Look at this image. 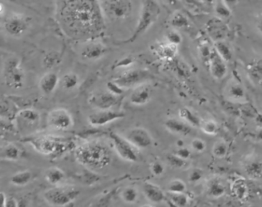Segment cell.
Masks as SVG:
<instances>
[{"mask_svg":"<svg viewBox=\"0 0 262 207\" xmlns=\"http://www.w3.org/2000/svg\"><path fill=\"white\" fill-rule=\"evenodd\" d=\"M64 3L62 17L69 30L80 36H86L95 33L102 28V12L96 1L77 0Z\"/></svg>","mask_w":262,"mask_h":207,"instance_id":"cell-1","label":"cell"},{"mask_svg":"<svg viewBox=\"0 0 262 207\" xmlns=\"http://www.w3.org/2000/svg\"><path fill=\"white\" fill-rule=\"evenodd\" d=\"M76 160L91 170L108 167L111 161L109 147L99 141H88L77 146L74 152Z\"/></svg>","mask_w":262,"mask_h":207,"instance_id":"cell-2","label":"cell"},{"mask_svg":"<svg viewBox=\"0 0 262 207\" xmlns=\"http://www.w3.org/2000/svg\"><path fill=\"white\" fill-rule=\"evenodd\" d=\"M80 194L81 191L77 187L59 185L45 191L43 197L51 206L64 207L74 202Z\"/></svg>","mask_w":262,"mask_h":207,"instance_id":"cell-3","label":"cell"},{"mask_svg":"<svg viewBox=\"0 0 262 207\" xmlns=\"http://www.w3.org/2000/svg\"><path fill=\"white\" fill-rule=\"evenodd\" d=\"M160 13V8L157 2L154 1H144L142 5L141 12L139 15L138 24L134 33L128 42H133L141 36L142 34L149 29V28L157 20Z\"/></svg>","mask_w":262,"mask_h":207,"instance_id":"cell-4","label":"cell"},{"mask_svg":"<svg viewBox=\"0 0 262 207\" xmlns=\"http://www.w3.org/2000/svg\"><path fill=\"white\" fill-rule=\"evenodd\" d=\"M103 16L111 20H121L131 15L132 3L125 0H105L99 2Z\"/></svg>","mask_w":262,"mask_h":207,"instance_id":"cell-5","label":"cell"},{"mask_svg":"<svg viewBox=\"0 0 262 207\" xmlns=\"http://www.w3.org/2000/svg\"><path fill=\"white\" fill-rule=\"evenodd\" d=\"M4 78L5 84L8 87L14 89L22 88L25 83V74L19 60L16 59H8L4 69Z\"/></svg>","mask_w":262,"mask_h":207,"instance_id":"cell-6","label":"cell"},{"mask_svg":"<svg viewBox=\"0 0 262 207\" xmlns=\"http://www.w3.org/2000/svg\"><path fill=\"white\" fill-rule=\"evenodd\" d=\"M110 138L112 140L115 151L121 158L128 162L137 161V149L131 144L127 138L121 136L115 132L110 134Z\"/></svg>","mask_w":262,"mask_h":207,"instance_id":"cell-7","label":"cell"},{"mask_svg":"<svg viewBox=\"0 0 262 207\" xmlns=\"http://www.w3.org/2000/svg\"><path fill=\"white\" fill-rule=\"evenodd\" d=\"M48 124L51 128L56 130H68L73 126L72 116L64 108H56L52 110L48 116Z\"/></svg>","mask_w":262,"mask_h":207,"instance_id":"cell-8","label":"cell"},{"mask_svg":"<svg viewBox=\"0 0 262 207\" xmlns=\"http://www.w3.org/2000/svg\"><path fill=\"white\" fill-rule=\"evenodd\" d=\"M125 114L121 111H113V110H98L94 113L91 114L87 118L90 125L93 127H101L117 120L125 118Z\"/></svg>","mask_w":262,"mask_h":207,"instance_id":"cell-9","label":"cell"},{"mask_svg":"<svg viewBox=\"0 0 262 207\" xmlns=\"http://www.w3.org/2000/svg\"><path fill=\"white\" fill-rule=\"evenodd\" d=\"M127 140L136 149L146 148L153 143V138L147 130L143 128L131 129L127 135Z\"/></svg>","mask_w":262,"mask_h":207,"instance_id":"cell-10","label":"cell"},{"mask_svg":"<svg viewBox=\"0 0 262 207\" xmlns=\"http://www.w3.org/2000/svg\"><path fill=\"white\" fill-rule=\"evenodd\" d=\"M119 101L120 96H117L109 91H101L93 94L90 98L89 103L99 110H111Z\"/></svg>","mask_w":262,"mask_h":207,"instance_id":"cell-11","label":"cell"},{"mask_svg":"<svg viewBox=\"0 0 262 207\" xmlns=\"http://www.w3.org/2000/svg\"><path fill=\"white\" fill-rule=\"evenodd\" d=\"M4 27L11 36H20L28 28L27 21L19 15H14L6 19Z\"/></svg>","mask_w":262,"mask_h":207,"instance_id":"cell-12","label":"cell"},{"mask_svg":"<svg viewBox=\"0 0 262 207\" xmlns=\"http://www.w3.org/2000/svg\"><path fill=\"white\" fill-rule=\"evenodd\" d=\"M146 77V74L143 71L139 70H130L123 74H121L118 78L115 80V82L120 86L121 88L131 87L135 85L140 81H143Z\"/></svg>","mask_w":262,"mask_h":207,"instance_id":"cell-13","label":"cell"},{"mask_svg":"<svg viewBox=\"0 0 262 207\" xmlns=\"http://www.w3.org/2000/svg\"><path fill=\"white\" fill-rule=\"evenodd\" d=\"M143 194L146 200L152 204H160L167 198V196L159 186L150 182H145L143 184Z\"/></svg>","mask_w":262,"mask_h":207,"instance_id":"cell-14","label":"cell"},{"mask_svg":"<svg viewBox=\"0 0 262 207\" xmlns=\"http://www.w3.org/2000/svg\"><path fill=\"white\" fill-rule=\"evenodd\" d=\"M152 97V89L150 86L140 84L137 86L130 95V101L135 105L147 104Z\"/></svg>","mask_w":262,"mask_h":207,"instance_id":"cell-15","label":"cell"},{"mask_svg":"<svg viewBox=\"0 0 262 207\" xmlns=\"http://www.w3.org/2000/svg\"><path fill=\"white\" fill-rule=\"evenodd\" d=\"M205 194L211 198L218 199L226 194V187L220 178L212 177L206 182Z\"/></svg>","mask_w":262,"mask_h":207,"instance_id":"cell-16","label":"cell"},{"mask_svg":"<svg viewBox=\"0 0 262 207\" xmlns=\"http://www.w3.org/2000/svg\"><path fill=\"white\" fill-rule=\"evenodd\" d=\"M244 171L252 180H257L262 177V160L258 157L246 159L244 163Z\"/></svg>","mask_w":262,"mask_h":207,"instance_id":"cell-17","label":"cell"},{"mask_svg":"<svg viewBox=\"0 0 262 207\" xmlns=\"http://www.w3.org/2000/svg\"><path fill=\"white\" fill-rule=\"evenodd\" d=\"M32 143L38 152L46 155L56 153L59 150V145H61L49 138H38L32 141Z\"/></svg>","mask_w":262,"mask_h":207,"instance_id":"cell-18","label":"cell"},{"mask_svg":"<svg viewBox=\"0 0 262 207\" xmlns=\"http://www.w3.org/2000/svg\"><path fill=\"white\" fill-rule=\"evenodd\" d=\"M164 125L169 132L174 135L186 136L190 135V132H192V127L190 125L182 120L176 119V118H170L167 120Z\"/></svg>","mask_w":262,"mask_h":207,"instance_id":"cell-19","label":"cell"},{"mask_svg":"<svg viewBox=\"0 0 262 207\" xmlns=\"http://www.w3.org/2000/svg\"><path fill=\"white\" fill-rule=\"evenodd\" d=\"M60 82L59 75L53 71L44 74L39 81V87L45 94H52Z\"/></svg>","mask_w":262,"mask_h":207,"instance_id":"cell-20","label":"cell"},{"mask_svg":"<svg viewBox=\"0 0 262 207\" xmlns=\"http://www.w3.org/2000/svg\"><path fill=\"white\" fill-rule=\"evenodd\" d=\"M106 50V47L101 43H91L84 48L82 56L88 60H98L105 54Z\"/></svg>","mask_w":262,"mask_h":207,"instance_id":"cell-21","label":"cell"},{"mask_svg":"<svg viewBox=\"0 0 262 207\" xmlns=\"http://www.w3.org/2000/svg\"><path fill=\"white\" fill-rule=\"evenodd\" d=\"M232 194L239 201H245L249 195V187L244 179H236L231 186Z\"/></svg>","mask_w":262,"mask_h":207,"instance_id":"cell-22","label":"cell"},{"mask_svg":"<svg viewBox=\"0 0 262 207\" xmlns=\"http://www.w3.org/2000/svg\"><path fill=\"white\" fill-rule=\"evenodd\" d=\"M178 53V46L170 43H163L157 46L156 54L162 60H172L174 59Z\"/></svg>","mask_w":262,"mask_h":207,"instance_id":"cell-23","label":"cell"},{"mask_svg":"<svg viewBox=\"0 0 262 207\" xmlns=\"http://www.w3.org/2000/svg\"><path fill=\"white\" fill-rule=\"evenodd\" d=\"M46 180L52 185L59 186L64 181L66 174L64 171L58 167L49 169L46 173Z\"/></svg>","mask_w":262,"mask_h":207,"instance_id":"cell-24","label":"cell"},{"mask_svg":"<svg viewBox=\"0 0 262 207\" xmlns=\"http://www.w3.org/2000/svg\"><path fill=\"white\" fill-rule=\"evenodd\" d=\"M179 116L180 120L185 122L190 126L200 127L202 123V121L199 119L198 116L187 108H183L179 111Z\"/></svg>","mask_w":262,"mask_h":207,"instance_id":"cell-25","label":"cell"},{"mask_svg":"<svg viewBox=\"0 0 262 207\" xmlns=\"http://www.w3.org/2000/svg\"><path fill=\"white\" fill-rule=\"evenodd\" d=\"M32 174L29 170L18 172L11 177V183L16 187H24L31 182Z\"/></svg>","mask_w":262,"mask_h":207,"instance_id":"cell-26","label":"cell"},{"mask_svg":"<svg viewBox=\"0 0 262 207\" xmlns=\"http://www.w3.org/2000/svg\"><path fill=\"white\" fill-rule=\"evenodd\" d=\"M60 83L65 89L72 90L79 84V77L74 73H67L61 78Z\"/></svg>","mask_w":262,"mask_h":207,"instance_id":"cell-27","label":"cell"},{"mask_svg":"<svg viewBox=\"0 0 262 207\" xmlns=\"http://www.w3.org/2000/svg\"><path fill=\"white\" fill-rule=\"evenodd\" d=\"M121 197L127 204H136L139 198V192L136 187H127L121 191Z\"/></svg>","mask_w":262,"mask_h":207,"instance_id":"cell-28","label":"cell"},{"mask_svg":"<svg viewBox=\"0 0 262 207\" xmlns=\"http://www.w3.org/2000/svg\"><path fill=\"white\" fill-rule=\"evenodd\" d=\"M169 201L175 207H186L188 205V196L186 194H168Z\"/></svg>","mask_w":262,"mask_h":207,"instance_id":"cell-29","label":"cell"},{"mask_svg":"<svg viewBox=\"0 0 262 207\" xmlns=\"http://www.w3.org/2000/svg\"><path fill=\"white\" fill-rule=\"evenodd\" d=\"M187 184L180 179L171 180L167 186L168 194H186Z\"/></svg>","mask_w":262,"mask_h":207,"instance_id":"cell-30","label":"cell"},{"mask_svg":"<svg viewBox=\"0 0 262 207\" xmlns=\"http://www.w3.org/2000/svg\"><path fill=\"white\" fill-rule=\"evenodd\" d=\"M61 61V56L59 53L56 52H50L44 57L43 66L47 69H52V68L56 67L59 64Z\"/></svg>","mask_w":262,"mask_h":207,"instance_id":"cell-31","label":"cell"},{"mask_svg":"<svg viewBox=\"0 0 262 207\" xmlns=\"http://www.w3.org/2000/svg\"><path fill=\"white\" fill-rule=\"evenodd\" d=\"M210 69L211 72L212 73L213 76H215L217 78L222 76V72H224V66L221 63L220 59L216 55H212L211 58Z\"/></svg>","mask_w":262,"mask_h":207,"instance_id":"cell-32","label":"cell"},{"mask_svg":"<svg viewBox=\"0 0 262 207\" xmlns=\"http://www.w3.org/2000/svg\"><path fill=\"white\" fill-rule=\"evenodd\" d=\"M19 116L23 121L29 124L36 123L40 118V115L37 111L32 109L22 110L19 112Z\"/></svg>","mask_w":262,"mask_h":207,"instance_id":"cell-33","label":"cell"},{"mask_svg":"<svg viewBox=\"0 0 262 207\" xmlns=\"http://www.w3.org/2000/svg\"><path fill=\"white\" fill-rule=\"evenodd\" d=\"M169 165L175 169H183L187 167V160L180 158L175 153L169 154L167 157Z\"/></svg>","mask_w":262,"mask_h":207,"instance_id":"cell-34","label":"cell"},{"mask_svg":"<svg viewBox=\"0 0 262 207\" xmlns=\"http://www.w3.org/2000/svg\"><path fill=\"white\" fill-rule=\"evenodd\" d=\"M188 19L182 12H176L172 16L170 23L175 28L186 27L188 25Z\"/></svg>","mask_w":262,"mask_h":207,"instance_id":"cell-35","label":"cell"},{"mask_svg":"<svg viewBox=\"0 0 262 207\" xmlns=\"http://www.w3.org/2000/svg\"><path fill=\"white\" fill-rule=\"evenodd\" d=\"M4 155H5V158L16 160L20 157V150L15 145H8L4 150Z\"/></svg>","mask_w":262,"mask_h":207,"instance_id":"cell-36","label":"cell"},{"mask_svg":"<svg viewBox=\"0 0 262 207\" xmlns=\"http://www.w3.org/2000/svg\"><path fill=\"white\" fill-rule=\"evenodd\" d=\"M200 128L202 129V132L207 134V135H215V134H216L217 130H218V127H217L216 124L213 121H211V120L202 122V123L200 125Z\"/></svg>","mask_w":262,"mask_h":207,"instance_id":"cell-37","label":"cell"},{"mask_svg":"<svg viewBox=\"0 0 262 207\" xmlns=\"http://www.w3.org/2000/svg\"><path fill=\"white\" fill-rule=\"evenodd\" d=\"M226 144L222 143V142H218L214 145L213 148H212V153L214 156L217 158H223L227 154Z\"/></svg>","mask_w":262,"mask_h":207,"instance_id":"cell-38","label":"cell"},{"mask_svg":"<svg viewBox=\"0 0 262 207\" xmlns=\"http://www.w3.org/2000/svg\"><path fill=\"white\" fill-rule=\"evenodd\" d=\"M150 171L155 177H160V176L163 175L165 170H166L164 164L159 160L153 162L150 164Z\"/></svg>","mask_w":262,"mask_h":207,"instance_id":"cell-39","label":"cell"},{"mask_svg":"<svg viewBox=\"0 0 262 207\" xmlns=\"http://www.w3.org/2000/svg\"><path fill=\"white\" fill-rule=\"evenodd\" d=\"M191 147L194 151L196 152V153H202L206 148V144L202 139L195 138L191 142Z\"/></svg>","mask_w":262,"mask_h":207,"instance_id":"cell-40","label":"cell"},{"mask_svg":"<svg viewBox=\"0 0 262 207\" xmlns=\"http://www.w3.org/2000/svg\"><path fill=\"white\" fill-rule=\"evenodd\" d=\"M167 40L170 44L178 46L181 43L182 36L177 31H170L167 34Z\"/></svg>","mask_w":262,"mask_h":207,"instance_id":"cell-41","label":"cell"},{"mask_svg":"<svg viewBox=\"0 0 262 207\" xmlns=\"http://www.w3.org/2000/svg\"><path fill=\"white\" fill-rule=\"evenodd\" d=\"M202 170L199 169H194L190 172V174H189V181L193 184H196V183L199 182L201 179L202 178Z\"/></svg>","mask_w":262,"mask_h":207,"instance_id":"cell-42","label":"cell"},{"mask_svg":"<svg viewBox=\"0 0 262 207\" xmlns=\"http://www.w3.org/2000/svg\"><path fill=\"white\" fill-rule=\"evenodd\" d=\"M108 88L109 92L112 93L113 94H115L117 96H121V94L123 93L122 88L120 86H118L115 81L108 82Z\"/></svg>","mask_w":262,"mask_h":207,"instance_id":"cell-43","label":"cell"},{"mask_svg":"<svg viewBox=\"0 0 262 207\" xmlns=\"http://www.w3.org/2000/svg\"><path fill=\"white\" fill-rule=\"evenodd\" d=\"M175 154L177 155L178 157L183 159V160H187L191 157V151L188 148L182 147V148H179Z\"/></svg>","mask_w":262,"mask_h":207,"instance_id":"cell-44","label":"cell"},{"mask_svg":"<svg viewBox=\"0 0 262 207\" xmlns=\"http://www.w3.org/2000/svg\"><path fill=\"white\" fill-rule=\"evenodd\" d=\"M134 59L131 57H127L125 59H121V61L117 65V67H128L130 65L133 64Z\"/></svg>","mask_w":262,"mask_h":207,"instance_id":"cell-45","label":"cell"},{"mask_svg":"<svg viewBox=\"0 0 262 207\" xmlns=\"http://www.w3.org/2000/svg\"><path fill=\"white\" fill-rule=\"evenodd\" d=\"M5 207H19V202L17 201L15 197H7Z\"/></svg>","mask_w":262,"mask_h":207,"instance_id":"cell-46","label":"cell"},{"mask_svg":"<svg viewBox=\"0 0 262 207\" xmlns=\"http://www.w3.org/2000/svg\"><path fill=\"white\" fill-rule=\"evenodd\" d=\"M7 196L3 192H0V207H5Z\"/></svg>","mask_w":262,"mask_h":207,"instance_id":"cell-47","label":"cell"},{"mask_svg":"<svg viewBox=\"0 0 262 207\" xmlns=\"http://www.w3.org/2000/svg\"><path fill=\"white\" fill-rule=\"evenodd\" d=\"M177 146H179V148H182V147H183V145H184V143H183V140H179L178 141H177Z\"/></svg>","mask_w":262,"mask_h":207,"instance_id":"cell-48","label":"cell"},{"mask_svg":"<svg viewBox=\"0 0 262 207\" xmlns=\"http://www.w3.org/2000/svg\"><path fill=\"white\" fill-rule=\"evenodd\" d=\"M4 12V5L0 3V15H2Z\"/></svg>","mask_w":262,"mask_h":207,"instance_id":"cell-49","label":"cell"},{"mask_svg":"<svg viewBox=\"0 0 262 207\" xmlns=\"http://www.w3.org/2000/svg\"><path fill=\"white\" fill-rule=\"evenodd\" d=\"M140 207H155L152 204H146V205L141 206Z\"/></svg>","mask_w":262,"mask_h":207,"instance_id":"cell-50","label":"cell"},{"mask_svg":"<svg viewBox=\"0 0 262 207\" xmlns=\"http://www.w3.org/2000/svg\"><path fill=\"white\" fill-rule=\"evenodd\" d=\"M0 176H1V171H0Z\"/></svg>","mask_w":262,"mask_h":207,"instance_id":"cell-51","label":"cell"}]
</instances>
